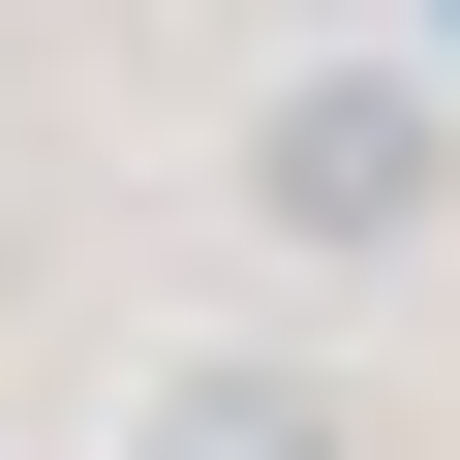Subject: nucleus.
Here are the masks:
<instances>
[{
    "mask_svg": "<svg viewBox=\"0 0 460 460\" xmlns=\"http://www.w3.org/2000/svg\"><path fill=\"white\" fill-rule=\"evenodd\" d=\"M246 184H277V246H399V215L460 184V123H429V62H307L246 123Z\"/></svg>",
    "mask_w": 460,
    "mask_h": 460,
    "instance_id": "nucleus-1",
    "label": "nucleus"
},
{
    "mask_svg": "<svg viewBox=\"0 0 460 460\" xmlns=\"http://www.w3.org/2000/svg\"><path fill=\"white\" fill-rule=\"evenodd\" d=\"M123 460H368V429H338L307 368H154V429H123Z\"/></svg>",
    "mask_w": 460,
    "mask_h": 460,
    "instance_id": "nucleus-2",
    "label": "nucleus"
}]
</instances>
